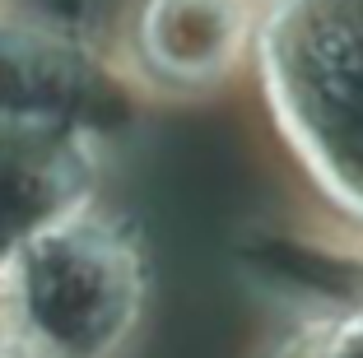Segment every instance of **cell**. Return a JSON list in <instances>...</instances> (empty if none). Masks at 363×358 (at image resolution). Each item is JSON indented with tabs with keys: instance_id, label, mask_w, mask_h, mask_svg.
<instances>
[{
	"instance_id": "1",
	"label": "cell",
	"mask_w": 363,
	"mask_h": 358,
	"mask_svg": "<svg viewBox=\"0 0 363 358\" xmlns=\"http://www.w3.org/2000/svg\"><path fill=\"white\" fill-rule=\"evenodd\" d=\"M252 65L298 168L363 223V0H261Z\"/></svg>"
},
{
	"instance_id": "2",
	"label": "cell",
	"mask_w": 363,
	"mask_h": 358,
	"mask_svg": "<svg viewBox=\"0 0 363 358\" xmlns=\"http://www.w3.org/2000/svg\"><path fill=\"white\" fill-rule=\"evenodd\" d=\"M5 321L56 358H121L150 307L140 233L103 201L33 237L0 274Z\"/></svg>"
},
{
	"instance_id": "3",
	"label": "cell",
	"mask_w": 363,
	"mask_h": 358,
	"mask_svg": "<svg viewBox=\"0 0 363 358\" xmlns=\"http://www.w3.org/2000/svg\"><path fill=\"white\" fill-rule=\"evenodd\" d=\"M0 112L107 140L130 121V98L94 43L0 10Z\"/></svg>"
},
{
	"instance_id": "4",
	"label": "cell",
	"mask_w": 363,
	"mask_h": 358,
	"mask_svg": "<svg viewBox=\"0 0 363 358\" xmlns=\"http://www.w3.org/2000/svg\"><path fill=\"white\" fill-rule=\"evenodd\" d=\"M103 140L0 112V274L52 223L98 205Z\"/></svg>"
},
{
	"instance_id": "5",
	"label": "cell",
	"mask_w": 363,
	"mask_h": 358,
	"mask_svg": "<svg viewBox=\"0 0 363 358\" xmlns=\"http://www.w3.org/2000/svg\"><path fill=\"white\" fill-rule=\"evenodd\" d=\"M261 0H135L130 56L140 74L172 94H205L257 52Z\"/></svg>"
},
{
	"instance_id": "6",
	"label": "cell",
	"mask_w": 363,
	"mask_h": 358,
	"mask_svg": "<svg viewBox=\"0 0 363 358\" xmlns=\"http://www.w3.org/2000/svg\"><path fill=\"white\" fill-rule=\"evenodd\" d=\"M321 349L326 358H363V303L321 312Z\"/></svg>"
},
{
	"instance_id": "7",
	"label": "cell",
	"mask_w": 363,
	"mask_h": 358,
	"mask_svg": "<svg viewBox=\"0 0 363 358\" xmlns=\"http://www.w3.org/2000/svg\"><path fill=\"white\" fill-rule=\"evenodd\" d=\"M266 358H326V349H321V316L294 326Z\"/></svg>"
},
{
	"instance_id": "8",
	"label": "cell",
	"mask_w": 363,
	"mask_h": 358,
	"mask_svg": "<svg viewBox=\"0 0 363 358\" xmlns=\"http://www.w3.org/2000/svg\"><path fill=\"white\" fill-rule=\"evenodd\" d=\"M0 358H56V354L38 345L33 335H23L14 321H0Z\"/></svg>"
},
{
	"instance_id": "9",
	"label": "cell",
	"mask_w": 363,
	"mask_h": 358,
	"mask_svg": "<svg viewBox=\"0 0 363 358\" xmlns=\"http://www.w3.org/2000/svg\"><path fill=\"white\" fill-rule=\"evenodd\" d=\"M0 321H5V303H0Z\"/></svg>"
},
{
	"instance_id": "10",
	"label": "cell",
	"mask_w": 363,
	"mask_h": 358,
	"mask_svg": "<svg viewBox=\"0 0 363 358\" xmlns=\"http://www.w3.org/2000/svg\"><path fill=\"white\" fill-rule=\"evenodd\" d=\"M5 5H10V0H0V10H5Z\"/></svg>"
}]
</instances>
